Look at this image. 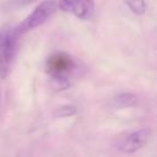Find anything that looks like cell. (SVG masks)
Returning <instances> with one entry per match:
<instances>
[{
	"label": "cell",
	"instance_id": "6da1fadb",
	"mask_svg": "<svg viewBox=\"0 0 157 157\" xmlns=\"http://www.w3.org/2000/svg\"><path fill=\"white\" fill-rule=\"evenodd\" d=\"M47 72L52 81L60 88H66L77 71V61L69 54L59 52L47 60Z\"/></svg>",
	"mask_w": 157,
	"mask_h": 157
},
{
	"label": "cell",
	"instance_id": "7a4b0ae2",
	"mask_svg": "<svg viewBox=\"0 0 157 157\" xmlns=\"http://www.w3.org/2000/svg\"><path fill=\"white\" fill-rule=\"evenodd\" d=\"M21 37L17 26L15 25H4L0 28V77L5 78L13 63L18 38Z\"/></svg>",
	"mask_w": 157,
	"mask_h": 157
},
{
	"label": "cell",
	"instance_id": "3957f363",
	"mask_svg": "<svg viewBox=\"0 0 157 157\" xmlns=\"http://www.w3.org/2000/svg\"><path fill=\"white\" fill-rule=\"evenodd\" d=\"M151 139V130L147 128H142L139 130L126 131L123 134L117 135L113 141L112 146L123 153H134L141 150Z\"/></svg>",
	"mask_w": 157,
	"mask_h": 157
},
{
	"label": "cell",
	"instance_id": "277c9868",
	"mask_svg": "<svg viewBox=\"0 0 157 157\" xmlns=\"http://www.w3.org/2000/svg\"><path fill=\"white\" fill-rule=\"evenodd\" d=\"M58 9V2L55 0H45L40 2L18 26L17 29L20 34H23L27 31H31L36 27H39L44 22H47L52 15Z\"/></svg>",
	"mask_w": 157,
	"mask_h": 157
},
{
	"label": "cell",
	"instance_id": "5b68a950",
	"mask_svg": "<svg viewBox=\"0 0 157 157\" xmlns=\"http://www.w3.org/2000/svg\"><path fill=\"white\" fill-rule=\"evenodd\" d=\"M58 7L63 11L74 13L80 20H90L93 15V0H60Z\"/></svg>",
	"mask_w": 157,
	"mask_h": 157
},
{
	"label": "cell",
	"instance_id": "8992f818",
	"mask_svg": "<svg viewBox=\"0 0 157 157\" xmlns=\"http://www.w3.org/2000/svg\"><path fill=\"white\" fill-rule=\"evenodd\" d=\"M137 103V97L134 93L130 92H121L114 96L110 101V105L115 109H123V108H129L134 107Z\"/></svg>",
	"mask_w": 157,
	"mask_h": 157
},
{
	"label": "cell",
	"instance_id": "52a82bcc",
	"mask_svg": "<svg viewBox=\"0 0 157 157\" xmlns=\"http://www.w3.org/2000/svg\"><path fill=\"white\" fill-rule=\"evenodd\" d=\"M124 2L135 15H144L147 10V5L145 0H124Z\"/></svg>",
	"mask_w": 157,
	"mask_h": 157
},
{
	"label": "cell",
	"instance_id": "ba28073f",
	"mask_svg": "<svg viewBox=\"0 0 157 157\" xmlns=\"http://www.w3.org/2000/svg\"><path fill=\"white\" fill-rule=\"evenodd\" d=\"M76 113V108L74 105H61L56 109L55 115L59 118H66V117H71Z\"/></svg>",
	"mask_w": 157,
	"mask_h": 157
},
{
	"label": "cell",
	"instance_id": "9c48e42d",
	"mask_svg": "<svg viewBox=\"0 0 157 157\" xmlns=\"http://www.w3.org/2000/svg\"><path fill=\"white\" fill-rule=\"evenodd\" d=\"M36 0H11L10 1V6L12 9H18V7H25L29 4H32Z\"/></svg>",
	"mask_w": 157,
	"mask_h": 157
}]
</instances>
